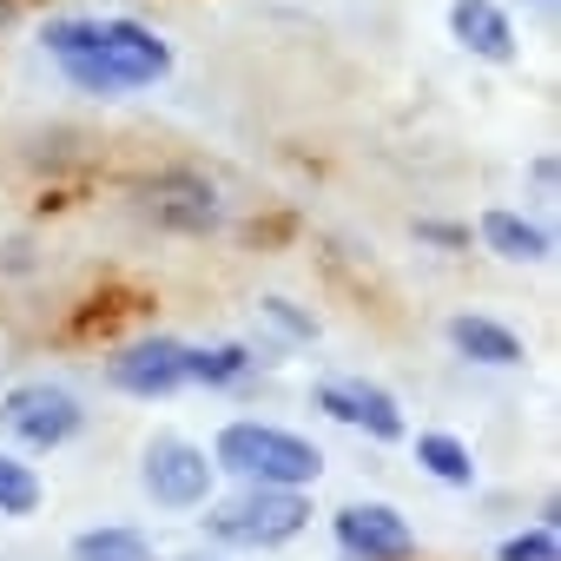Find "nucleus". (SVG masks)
<instances>
[{"label":"nucleus","mask_w":561,"mask_h":561,"mask_svg":"<svg viewBox=\"0 0 561 561\" xmlns=\"http://www.w3.org/2000/svg\"><path fill=\"white\" fill-rule=\"evenodd\" d=\"M34 508H41V476H34V462H21V456L0 449V515H34Z\"/></svg>","instance_id":"nucleus-16"},{"label":"nucleus","mask_w":561,"mask_h":561,"mask_svg":"<svg viewBox=\"0 0 561 561\" xmlns=\"http://www.w3.org/2000/svg\"><path fill=\"white\" fill-rule=\"evenodd\" d=\"M0 423H8V436L27 443V449H60V443L80 436L87 410L60 383H14L8 397H0Z\"/></svg>","instance_id":"nucleus-4"},{"label":"nucleus","mask_w":561,"mask_h":561,"mask_svg":"<svg viewBox=\"0 0 561 561\" xmlns=\"http://www.w3.org/2000/svg\"><path fill=\"white\" fill-rule=\"evenodd\" d=\"M495 561H561V541H554V528L541 522V528H522V535H508Z\"/></svg>","instance_id":"nucleus-17"},{"label":"nucleus","mask_w":561,"mask_h":561,"mask_svg":"<svg viewBox=\"0 0 561 561\" xmlns=\"http://www.w3.org/2000/svg\"><path fill=\"white\" fill-rule=\"evenodd\" d=\"M416 238H430V244H469V231H456V225H416Z\"/></svg>","instance_id":"nucleus-19"},{"label":"nucleus","mask_w":561,"mask_h":561,"mask_svg":"<svg viewBox=\"0 0 561 561\" xmlns=\"http://www.w3.org/2000/svg\"><path fill=\"white\" fill-rule=\"evenodd\" d=\"M318 410H331L337 423H351V430H364V436H377V443H397V436H403L397 397H390L383 383H364V377H331V383H318Z\"/></svg>","instance_id":"nucleus-9"},{"label":"nucleus","mask_w":561,"mask_h":561,"mask_svg":"<svg viewBox=\"0 0 561 561\" xmlns=\"http://www.w3.org/2000/svg\"><path fill=\"white\" fill-rule=\"evenodd\" d=\"M449 34L476 60H495V67L515 60V27H508V14L495 8V0H456V8H449Z\"/></svg>","instance_id":"nucleus-10"},{"label":"nucleus","mask_w":561,"mask_h":561,"mask_svg":"<svg viewBox=\"0 0 561 561\" xmlns=\"http://www.w3.org/2000/svg\"><path fill=\"white\" fill-rule=\"evenodd\" d=\"M67 554H73V561H159L152 535H139V528H119V522L73 535V548H67Z\"/></svg>","instance_id":"nucleus-13"},{"label":"nucleus","mask_w":561,"mask_h":561,"mask_svg":"<svg viewBox=\"0 0 561 561\" xmlns=\"http://www.w3.org/2000/svg\"><path fill=\"white\" fill-rule=\"evenodd\" d=\"M251 370L244 344H218V351H185V383H238Z\"/></svg>","instance_id":"nucleus-15"},{"label":"nucleus","mask_w":561,"mask_h":561,"mask_svg":"<svg viewBox=\"0 0 561 561\" xmlns=\"http://www.w3.org/2000/svg\"><path fill=\"white\" fill-rule=\"evenodd\" d=\"M416 462H423L436 482H449V489H469V482H476V462H469V449H462L456 436H443V430L416 436Z\"/></svg>","instance_id":"nucleus-14"},{"label":"nucleus","mask_w":561,"mask_h":561,"mask_svg":"<svg viewBox=\"0 0 561 561\" xmlns=\"http://www.w3.org/2000/svg\"><path fill=\"white\" fill-rule=\"evenodd\" d=\"M482 244H489L495 257H508V264H541V257L554 251V238H548L535 218H522V211H489V218H482Z\"/></svg>","instance_id":"nucleus-11"},{"label":"nucleus","mask_w":561,"mask_h":561,"mask_svg":"<svg viewBox=\"0 0 561 561\" xmlns=\"http://www.w3.org/2000/svg\"><path fill=\"white\" fill-rule=\"evenodd\" d=\"M264 311H271V318H277V324H285V331H291V337H311V318H298V311H291V305H285V298H264Z\"/></svg>","instance_id":"nucleus-18"},{"label":"nucleus","mask_w":561,"mask_h":561,"mask_svg":"<svg viewBox=\"0 0 561 561\" xmlns=\"http://www.w3.org/2000/svg\"><path fill=\"white\" fill-rule=\"evenodd\" d=\"M535 8H548V0H535Z\"/></svg>","instance_id":"nucleus-20"},{"label":"nucleus","mask_w":561,"mask_h":561,"mask_svg":"<svg viewBox=\"0 0 561 561\" xmlns=\"http://www.w3.org/2000/svg\"><path fill=\"white\" fill-rule=\"evenodd\" d=\"M211 462L231 469L238 482H264V489H311L318 469H324L318 443L277 430V423H225Z\"/></svg>","instance_id":"nucleus-2"},{"label":"nucleus","mask_w":561,"mask_h":561,"mask_svg":"<svg viewBox=\"0 0 561 561\" xmlns=\"http://www.w3.org/2000/svg\"><path fill=\"white\" fill-rule=\"evenodd\" d=\"M449 344H456L462 357H476V364H495V370L522 364V337H515L508 324H495V318H456V324H449Z\"/></svg>","instance_id":"nucleus-12"},{"label":"nucleus","mask_w":561,"mask_h":561,"mask_svg":"<svg viewBox=\"0 0 561 561\" xmlns=\"http://www.w3.org/2000/svg\"><path fill=\"white\" fill-rule=\"evenodd\" d=\"M41 47L67 67V80L80 93H100V100L172 73V47L146 21H47Z\"/></svg>","instance_id":"nucleus-1"},{"label":"nucleus","mask_w":561,"mask_h":561,"mask_svg":"<svg viewBox=\"0 0 561 561\" xmlns=\"http://www.w3.org/2000/svg\"><path fill=\"white\" fill-rule=\"evenodd\" d=\"M106 383L126 397H172L185 383V344L179 337H139L106 364Z\"/></svg>","instance_id":"nucleus-7"},{"label":"nucleus","mask_w":561,"mask_h":561,"mask_svg":"<svg viewBox=\"0 0 561 561\" xmlns=\"http://www.w3.org/2000/svg\"><path fill=\"white\" fill-rule=\"evenodd\" d=\"M337 548H344L351 561H410L416 535H410V522H403L397 508H383V502H351V508H337Z\"/></svg>","instance_id":"nucleus-8"},{"label":"nucleus","mask_w":561,"mask_h":561,"mask_svg":"<svg viewBox=\"0 0 561 561\" xmlns=\"http://www.w3.org/2000/svg\"><path fill=\"white\" fill-rule=\"evenodd\" d=\"M139 211L165 231H211L218 225V192L198 172H159L139 185Z\"/></svg>","instance_id":"nucleus-6"},{"label":"nucleus","mask_w":561,"mask_h":561,"mask_svg":"<svg viewBox=\"0 0 561 561\" xmlns=\"http://www.w3.org/2000/svg\"><path fill=\"white\" fill-rule=\"evenodd\" d=\"M305 522H311V495L305 489H264V482H251L238 502L205 515L211 541H231V548H277V541H291Z\"/></svg>","instance_id":"nucleus-3"},{"label":"nucleus","mask_w":561,"mask_h":561,"mask_svg":"<svg viewBox=\"0 0 561 561\" xmlns=\"http://www.w3.org/2000/svg\"><path fill=\"white\" fill-rule=\"evenodd\" d=\"M211 482H218V462L198 443L152 436V449H146V495L159 508H198V502H211Z\"/></svg>","instance_id":"nucleus-5"}]
</instances>
